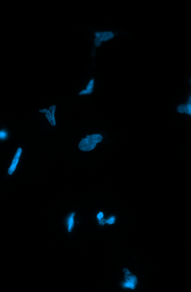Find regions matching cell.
Instances as JSON below:
<instances>
[{"label":"cell","instance_id":"obj_1","mask_svg":"<svg viewBox=\"0 0 191 292\" xmlns=\"http://www.w3.org/2000/svg\"><path fill=\"white\" fill-rule=\"evenodd\" d=\"M103 138V136L99 134L87 136L85 138H82L78 147L82 151H91L94 149L97 143L101 142Z\"/></svg>","mask_w":191,"mask_h":292},{"label":"cell","instance_id":"obj_2","mask_svg":"<svg viewBox=\"0 0 191 292\" xmlns=\"http://www.w3.org/2000/svg\"><path fill=\"white\" fill-rule=\"evenodd\" d=\"M56 106H51L48 110L46 109L40 110V112L45 113V116L48 119L49 122L52 126L56 125V121L55 117V113L56 112Z\"/></svg>","mask_w":191,"mask_h":292},{"label":"cell","instance_id":"obj_3","mask_svg":"<svg viewBox=\"0 0 191 292\" xmlns=\"http://www.w3.org/2000/svg\"><path fill=\"white\" fill-rule=\"evenodd\" d=\"M22 153V149L21 148H19L17 150V152L15 155L14 159L12 161L10 167L8 170V173L9 175H12L14 173L15 170L16 169V166L19 161V158L20 156Z\"/></svg>","mask_w":191,"mask_h":292},{"label":"cell","instance_id":"obj_4","mask_svg":"<svg viewBox=\"0 0 191 292\" xmlns=\"http://www.w3.org/2000/svg\"><path fill=\"white\" fill-rule=\"evenodd\" d=\"M96 37H99L102 41H106L110 39L114 36V34L110 32H96L95 33Z\"/></svg>","mask_w":191,"mask_h":292},{"label":"cell","instance_id":"obj_5","mask_svg":"<svg viewBox=\"0 0 191 292\" xmlns=\"http://www.w3.org/2000/svg\"><path fill=\"white\" fill-rule=\"evenodd\" d=\"M94 80L93 79H92L89 82L86 89L81 91L79 93V94L80 95H85L91 94L93 91L94 86Z\"/></svg>","mask_w":191,"mask_h":292},{"label":"cell","instance_id":"obj_6","mask_svg":"<svg viewBox=\"0 0 191 292\" xmlns=\"http://www.w3.org/2000/svg\"><path fill=\"white\" fill-rule=\"evenodd\" d=\"M125 278L126 283H132L135 286L137 284V281L136 277L134 275L129 271L125 273Z\"/></svg>","mask_w":191,"mask_h":292},{"label":"cell","instance_id":"obj_7","mask_svg":"<svg viewBox=\"0 0 191 292\" xmlns=\"http://www.w3.org/2000/svg\"><path fill=\"white\" fill-rule=\"evenodd\" d=\"M75 215L74 213H72L70 217H68L67 220V225L68 227V231L69 232H71L74 227V217Z\"/></svg>","mask_w":191,"mask_h":292},{"label":"cell","instance_id":"obj_8","mask_svg":"<svg viewBox=\"0 0 191 292\" xmlns=\"http://www.w3.org/2000/svg\"><path fill=\"white\" fill-rule=\"evenodd\" d=\"M187 105L186 104H182L179 106L178 107L177 110L178 112L181 113H183L186 112V109Z\"/></svg>","mask_w":191,"mask_h":292},{"label":"cell","instance_id":"obj_9","mask_svg":"<svg viewBox=\"0 0 191 292\" xmlns=\"http://www.w3.org/2000/svg\"><path fill=\"white\" fill-rule=\"evenodd\" d=\"M187 114L191 115V98L189 100L188 104L187 105L186 109V112Z\"/></svg>","mask_w":191,"mask_h":292},{"label":"cell","instance_id":"obj_10","mask_svg":"<svg viewBox=\"0 0 191 292\" xmlns=\"http://www.w3.org/2000/svg\"><path fill=\"white\" fill-rule=\"evenodd\" d=\"M102 41L101 40L99 37L96 36L95 40V45L97 47H99L101 45Z\"/></svg>","mask_w":191,"mask_h":292},{"label":"cell","instance_id":"obj_11","mask_svg":"<svg viewBox=\"0 0 191 292\" xmlns=\"http://www.w3.org/2000/svg\"><path fill=\"white\" fill-rule=\"evenodd\" d=\"M7 135L5 131H0V139H5L6 138Z\"/></svg>","mask_w":191,"mask_h":292},{"label":"cell","instance_id":"obj_12","mask_svg":"<svg viewBox=\"0 0 191 292\" xmlns=\"http://www.w3.org/2000/svg\"><path fill=\"white\" fill-rule=\"evenodd\" d=\"M115 222V218L114 217H110V218L106 220V223L109 224H113Z\"/></svg>","mask_w":191,"mask_h":292},{"label":"cell","instance_id":"obj_13","mask_svg":"<svg viewBox=\"0 0 191 292\" xmlns=\"http://www.w3.org/2000/svg\"><path fill=\"white\" fill-rule=\"evenodd\" d=\"M125 286L127 287L132 288V289H135V285L130 283H125Z\"/></svg>","mask_w":191,"mask_h":292},{"label":"cell","instance_id":"obj_14","mask_svg":"<svg viewBox=\"0 0 191 292\" xmlns=\"http://www.w3.org/2000/svg\"><path fill=\"white\" fill-rule=\"evenodd\" d=\"M99 220V222L100 225H103L104 224H105L106 223V220L104 219H101Z\"/></svg>","mask_w":191,"mask_h":292},{"label":"cell","instance_id":"obj_15","mask_svg":"<svg viewBox=\"0 0 191 292\" xmlns=\"http://www.w3.org/2000/svg\"><path fill=\"white\" fill-rule=\"evenodd\" d=\"M103 212H100L98 214V215H97V218H98V220H100V219L103 218Z\"/></svg>","mask_w":191,"mask_h":292},{"label":"cell","instance_id":"obj_16","mask_svg":"<svg viewBox=\"0 0 191 292\" xmlns=\"http://www.w3.org/2000/svg\"><path fill=\"white\" fill-rule=\"evenodd\" d=\"M123 272H124V273H125L127 272V271H128V269H123Z\"/></svg>","mask_w":191,"mask_h":292}]
</instances>
